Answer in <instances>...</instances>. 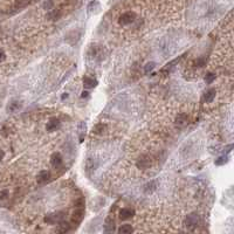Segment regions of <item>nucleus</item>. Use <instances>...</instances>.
Instances as JSON below:
<instances>
[{
    "label": "nucleus",
    "instance_id": "1",
    "mask_svg": "<svg viewBox=\"0 0 234 234\" xmlns=\"http://www.w3.org/2000/svg\"><path fill=\"white\" fill-rule=\"evenodd\" d=\"M135 21H136V14H135V12H131V11L123 13L118 19V23L121 26H128V25H130V23H133Z\"/></svg>",
    "mask_w": 234,
    "mask_h": 234
},
{
    "label": "nucleus",
    "instance_id": "2",
    "mask_svg": "<svg viewBox=\"0 0 234 234\" xmlns=\"http://www.w3.org/2000/svg\"><path fill=\"white\" fill-rule=\"evenodd\" d=\"M65 213L63 212H56L53 214H48L44 216V222H47L49 225H54V224H59L60 221L65 220Z\"/></svg>",
    "mask_w": 234,
    "mask_h": 234
},
{
    "label": "nucleus",
    "instance_id": "3",
    "mask_svg": "<svg viewBox=\"0 0 234 234\" xmlns=\"http://www.w3.org/2000/svg\"><path fill=\"white\" fill-rule=\"evenodd\" d=\"M199 221H200V218H199L198 214L197 213H191V214H189V216H186L185 225L187 228L192 230V228H195V227L198 226Z\"/></svg>",
    "mask_w": 234,
    "mask_h": 234
},
{
    "label": "nucleus",
    "instance_id": "4",
    "mask_svg": "<svg viewBox=\"0 0 234 234\" xmlns=\"http://www.w3.org/2000/svg\"><path fill=\"white\" fill-rule=\"evenodd\" d=\"M136 165H137V168L142 169V170H146V169H149L151 166V158H150V156H148V155L142 156L141 158H139V160L137 162Z\"/></svg>",
    "mask_w": 234,
    "mask_h": 234
},
{
    "label": "nucleus",
    "instance_id": "5",
    "mask_svg": "<svg viewBox=\"0 0 234 234\" xmlns=\"http://www.w3.org/2000/svg\"><path fill=\"white\" fill-rule=\"evenodd\" d=\"M189 123V117L186 114H179L176 117V127L178 128H184Z\"/></svg>",
    "mask_w": 234,
    "mask_h": 234
},
{
    "label": "nucleus",
    "instance_id": "6",
    "mask_svg": "<svg viewBox=\"0 0 234 234\" xmlns=\"http://www.w3.org/2000/svg\"><path fill=\"white\" fill-rule=\"evenodd\" d=\"M135 216V210L133 208H122L121 212H119V218L122 220H127V219H130Z\"/></svg>",
    "mask_w": 234,
    "mask_h": 234
},
{
    "label": "nucleus",
    "instance_id": "7",
    "mask_svg": "<svg viewBox=\"0 0 234 234\" xmlns=\"http://www.w3.org/2000/svg\"><path fill=\"white\" fill-rule=\"evenodd\" d=\"M21 107H22L21 102L18 101V100H13V101H11L8 103V106H7V111H8V112H15V111H18Z\"/></svg>",
    "mask_w": 234,
    "mask_h": 234
},
{
    "label": "nucleus",
    "instance_id": "8",
    "mask_svg": "<svg viewBox=\"0 0 234 234\" xmlns=\"http://www.w3.org/2000/svg\"><path fill=\"white\" fill-rule=\"evenodd\" d=\"M143 190H144V192H145L146 195L152 193L153 191L157 190V180H151L149 183H146L145 185H144V187H143Z\"/></svg>",
    "mask_w": 234,
    "mask_h": 234
},
{
    "label": "nucleus",
    "instance_id": "9",
    "mask_svg": "<svg viewBox=\"0 0 234 234\" xmlns=\"http://www.w3.org/2000/svg\"><path fill=\"white\" fill-rule=\"evenodd\" d=\"M50 164H52V166L55 169L60 168L62 165V157L60 153H54L53 156H52V158H50Z\"/></svg>",
    "mask_w": 234,
    "mask_h": 234
},
{
    "label": "nucleus",
    "instance_id": "10",
    "mask_svg": "<svg viewBox=\"0 0 234 234\" xmlns=\"http://www.w3.org/2000/svg\"><path fill=\"white\" fill-rule=\"evenodd\" d=\"M60 119L58 118H53L50 119L48 123H47V127H46V129H47V131H55L56 129L60 127Z\"/></svg>",
    "mask_w": 234,
    "mask_h": 234
},
{
    "label": "nucleus",
    "instance_id": "11",
    "mask_svg": "<svg viewBox=\"0 0 234 234\" xmlns=\"http://www.w3.org/2000/svg\"><path fill=\"white\" fill-rule=\"evenodd\" d=\"M216 89H208L206 93L204 94V101L206 102V103H210V102H212L213 100H214V97H216Z\"/></svg>",
    "mask_w": 234,
    "mask_h": 234
},
{
    "label": "nucleus",
    "instance_id": "12",
    "mask_svg": "<svg viewBox=\"0 0 234 234\" xmlns=\"http://www.w3.org/2000/svg\"><path fill=\"white\" fill-rule=\"evenodd\" d=\"M96 84H97V81L96 80H94L93 77H88V76H86V77H83V86L84 88H94V87H96Z\"/></svg>",
    "mask_w": 234,
    "mask_h": 234
},
{
    "label": "nucleus",
    "instance_id": "13",
    "mask_svg": "<svg viewBox=\"0 0 234 234\" xmlns=\"http://www.w3.org/2000/svg\"><path fill=\"white\" fill-rule=\"evenodd\" d=\"M83 216H84V212L83 210H77V211H75V212L73 213V216H71V220H73V222H75V224H77V222H80V221L83 219Z\"/></svg>",
    "mask_w": 234,
    "mask_h": 234
},
{
    "label": "nucleus",
    "instance_id": "14",
    "mask_svg": "<svg viewBox=\"0 0 234 234\" xmlns=\"http://www.w3.org/2000/svg\"><path fill=\"white\" fill-rule=\"evenodd\" d=\"M69 230H70L69 224H67V222H65V221L62 220L59 222V227L56 228V232H59V233H65V232H68Z\"/></svg>",
    "mask_w": 234,
    "mask_h": 234
},
{
    "label": "nucleus",
    "instance_id": "15",
    "mask_svg": "<svg viewBox=\"0 0 234 234\" xmlns=\"http://www.w3.org/2000/svg\"><path fill=\"white\" fill-rule=\"evenodd\" d=\"M133 231V226L130 224H125V225H122L121 227L118 228V233H122V234H129L131 233Z\"/></svg>",
    "mask_w": 234,
    "mask_h": 234
},
{
    "label": "nucleus",
    "instance_id": "16",
    "mask_svg": "<svg viewBox=\"0 0 234 234\" xmlns=\"http://www.w3.org/2000/svg\"><path fill=\"white\" fill-rule=\"evenodd\" d=\"M49 172L48 171H46V170H44V171H41V172L38 174V181L39 183H44V181H47L49 179Z\"/></svg>",
    "mask_w": 234,
    "mask_h": 234
},
{
    "label": "nucleus",
    "instance_id": "17",
    "mask_svg": "<svg viewBox=\"0 0 234 234\" xmlns=\"http://www.w3.org/2000/svg\"><path fill=\"white\" fill-rule=\"evenodd\" d=\"M114 227H115L114 220H111L110 218H108L106 221V225H104V231H106V232H112V231H114Z\"/></svg>",
    "mask_w": 234,
    "mask_h": 234
},
{
    "label": "nucleus",
    "instance_id": "18",
    "mask_svg": "<svg viewBox=\"0 0 234 234\" xmlns=\"http://www.w3.org/2000/svg\"><path fill=\"white\" fill-rule=\"evenodd\" d=\"M32 3V0H15V7L17 8H23Z\"/></svg>",
    "mask_w": 234,
    "mask_h": 234
},
{
    "label": "nucleus",
    "instance_id": "19",
    "mask_svg": "<svg viewBox=\"0 0 234 234\" xmlns=\"http://www.w3.org/2000/svg\"><path fill=\"white\" fill-rule=\"evenodd\" d=\"M106 124H103V123H98V124H96L95 125V128H94V133H103V131L106 130Z\"/></svg>",
    "mask_w": 234,
    "mask_h": 234
},
{
    "label": "nucleus",
    "instance_id": "20",
    "mask_svg": "<svg viewBox=\"0 0 234 234\" xmlns=\"http://www.w3.org/2000/svg\"><path fill=\"white\" fill-rule=\"evenodd\" d=\"M155 67H156L155 62H149V63H146L145 67H144V73H145V74H149L150 71H152L155 69Z\"/></svg>",
    "mask_w": 234,
    "mask_h": 234
},
{
    "label": "nucleus",
    "instance_id": "21",
    "mask_svg": "<svg viewBox=\"0 0 234 234\" xmlns=\"http://www.w3.org/2000/svg\"><path fill=\"white\" fill-rule=\"evenodd\" d=\"M216 80V74H212V73H208V74H206V76H205V82L207 84H211Z\"/></svg>",
    "mask_w": 234,
    "mask_h": 234
},
{
    "label": "nucleus",
    "instance_id": "22",
    "mask_svg": "<svg viewBox=\"0 0 234 234\" xmlns=\"http://www.w3.org/2000/svg\"><path fill=\"white\" fill-rule=\"evenodd\" d=\"M227 159H228V156H222L216 160V165H224L225 163H227Z\"/></svg>",
    "mask_w": 234,
    "mask_h": 234
},
{
    "label": "nucleus",
    "instance_id": "23",
    "mask_svg": "<svg viewBox=\"0 0 234 234\" xmlns=\"http://www.w3.org/2000/svg\"><path fill=\"white\" fill-rule=\"evenodd\" d=\"M75 206H76V207H79V208L83 207V206H84V199L83 198L77 199V200L75 201Z\"/></svg>",
    "mask_w": 234,
    "mask_h": 234
},
{
    "label": "nucleus",
    "instance_id": "24",
    "mask_svg": "<svg viewBox=\"0 0 234 234\" xmlns=\"http://www.w3.org/2000/svg\"><path fill=\"white\" fill-rule=\"evenodd\" d=\"M7 197H8V191L7 190H4L0 192V201H1V200H6Z\"/></svg>",
    "mask_w": 234,
    "mask_h": 234
},
{
    "label": "nucleus",
    "instance_id": "25",
    "mask_svg": "<svg viewBox=\"0 0 234 234\" xmlns=\"http://www.w3.org/2000/svg\"><path fill=\"white\" fill-rule=\"evenodd\" d=\"M44 8L50 9L52 7H53V1H52V0H47V1L44 4Z\"/></svg>",
    "mask_w": 234,
    "mask_h": 234
},
{
    "label": "nucleus",
    "instance_id": "26",
    "mask_svg": "<svg viewBox=\"0 0 234 234\" xmlns=\"http://www.w3.org/2000/svg\"><path fill=\"white\" fill-rule=\"evenodd\" d=\"M5 59H6V54H5V52L3 49H0V62H3Z\"/></svg>",
    "mask_w": 234,
    "mask_h": 234
},
{
    "label": "nucleus",
    "instance_id": "27",
    "mask_svg": "<svg viewBox=\"0 0 234 234\" xmlns=\"http://www.w3.org/2000/svg\"><path fill=\"white\" fill-rule=\"evenodd\" d=\"M81 96H82V97H88V96H89V93H88V91H82V95H81Z\"/></svg>",
    "mask_w": 234,
    "mask_h": 234
},
{
    "label": "nucleus",
    "instance_id": "28",
    "mask_svg": "<svg viewBox=\"0 0 234 234\" xmlns=\"http://www.w3.org/2000/svg\"><path fill=\"white\" fill-rule=\"evenodd\" d=\"M4 156H5V152L3 150H0V162L4 159Z\"/></svg>",
    "mask_w": 234,
    "mask_h": 234
},
{
    "label": "nucleus",
    "instance_id": "29",
    "mask_svg": "<svg viewBox=\"0 0 234 234\" xmlns=\"http://www.w3.org/2000/svg\"><path fill=\"white\" fill-rule=\"evenodd\" d=\"M232 148H233V145H232V144L227 146V148H226V153H228V152H231V149H232Z\"/></svg>",
    "mask_w": 234,
    "mask_h": 234
},
{
    "label": "nucleus",
    "instance_id": "30",
    "mask_svg": "<svg viewBox=\"0 0 234 234\" xmlns=\"http://www.w3.org/2000/svg\"><path fill=\"white\" fill-rule=\"evenodd\" d=\"M67 97H68V95L66 94V95H63V96H62V100H65V98H67Z\"/></svg>",
    "mask_w": 234,
    "mask_h": 234
}]
</instances>
